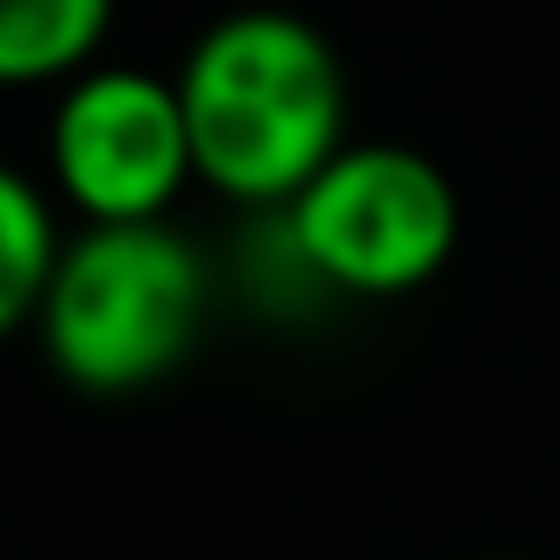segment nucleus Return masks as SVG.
Returning <instances> with one entry per match:
<instances>
[{
  "label": "nucleus",
  "instance_id": "obj_1",
  "mask_svg": "<svg viewBox=\"0 0 560 560\" xmlns=\"http://www.w3.org/2000/svg\"><path fill=\"white\" fill-rule=\"evenodd\" d=\"M191 171L234 206H291L348 142V65L305 14L234 8L178 65Z\"/></svg>",
  "mask_w": 560,
  "mask_h": 560
},
{
  "label": "nucleus",
  "instance_id": "obj_2",
  "mask_svg": "<svg viewBox=\"0 0 560 560\" xmlns=\"http://www.w3.org/2000/svg\"><path fill=\"white\" fill-rule=\"evenodd\" d=\"M199 313L206 262L171 220H79L43 284L36 334L71 390L128 397L191 355Z\"/></svg>",
  "mask_w": 560,
  "mask_h": 560
},
{
  "label": "nucleus",
  "instance_id": "obj_3",
  "mask_svg": "<svg viewBox=\"0 0 560 560\" xmlns=\"http://www.w3.org/2000/svg\"><path fill=\"white\" fill-rule=\"evenodd\" d=\"M291 256L334 291L405 299L447 270L462 199L433 156L405 142H341L284 206Z\"/></svg>",
  "mask_w": 560,
  "mask_h": 560
},
{
  "label": "nucleus",
  "instance_id": "obj_4",
  "mask_svg": "<svg viewBox=\"0 0 560 560\" xmlns=\"http://www.w3.org/2000/svg\"><path fill=\"white\" fill-rule=\"evenodd\" d=\"M50 178L79 220H171L191 171L178 79L142 65H85L50 114Z\"/></svg>",
  "mask_w": 560,
  "mask_h": 560
},
{
  "label": "nucleus",
  "instance_id": "obj_5",
  "mask_svg": "<svg viewBox=\"0 0 560 560\" xmlns=\"http://www.w3.org/2000/svg\"><path fill=\"white\" fill-rule=\"evenodd\" d=\"M107 28L114 0H0V93L79 79Z\"/></svg>",
  "mask_w": 560,
  "mask_h": 560
},
{
  "label": "nucleus",
  "instance_id": "obj_6",
  "mask_svg": "<svg viewBox=\"0 0 560 560\" xmlns=\"http://www.w3.org/2000/svg\"><path fill=\"white\" fill-rule=\"evenodd\" d=\"M57 248H65V234H57V213L43 199V185L22 178L14 164H0V341L36 327Z\"/></svg>",
  "mask_w": 560,
  "mask_h": 560
}]
</instances>
